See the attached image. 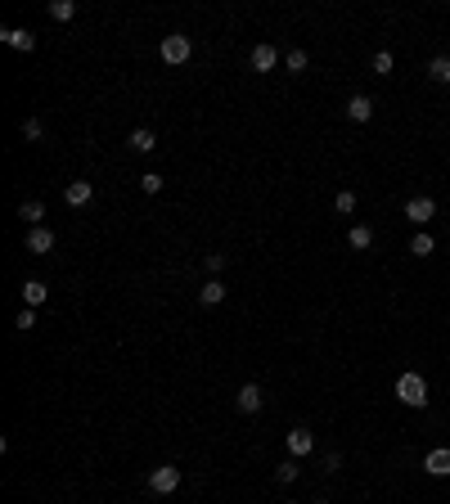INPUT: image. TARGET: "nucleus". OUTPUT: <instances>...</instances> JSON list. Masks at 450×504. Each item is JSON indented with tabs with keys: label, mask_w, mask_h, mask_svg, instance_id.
I'll return each mask as SVG.
<instances>
[{
	"label": "nucleus",
	"mask_w": 450,
	"mask_h": 504,
	"mask_svg": "<svg viewBox=\"0 0 450 504\" xmlns=\"http://www.w3.org/2000/svg\"><path fill=\"white\" fill-rule=\"evenodd\" d=\"M397 397L406 401L410 410H423L428 406V383H423V374H401L397 378Z\"/></svg>",
	"instance_id": "obj_1"
},
{
	"label": "nucleus",
	"mask_w": 450,
	"mask_h": 504,
	"mask_svg": "<svg viewBox=\"0 0 450 504\" xmlns=\"http://www.w3.org/2000/svg\"><path fill=\"white\" fill-rule=\"evenodd\" d=\"M158 50H162V59H167V64H185V59H189V54H194V41H189V36H185V32H172V36H162V45H158Z\"/></svg>",
	"instance_id": "obj_2"
},
{
	"label": "nucleus",
	"mask_w": 450,
	"mask_h": 504,
	"mask_svg": "<svg viewBox=\"0 0 450 504\" xmlns=\"http://www.w3.org/2000/svg\"><path fill=\"white\" fill-rule=\"evenodd\" d=\"M176 486H181V468H176V464H162V468L149 473V491L153 495H172Z\"/></svg>",
	"instance_id": "obj_3"
},
{
	"label": "nucleus",
	"mask_w": 450,
	"mask_h": 504,
	"mask_svg": "<svg viewBox=\"0 0 450 504\" xmlns=\"http://www.w3.org/2000/svg\"><path fill=\"white\" fill-rule=\"evenodd\" d=\"M432 216H437V203H432V198H423V194L406 203V221H414V226H428Z\"/></svg>",
	"instance_id": "obj_4"
},
{
	"label": "nucleus",
	"mask_w": 450,
	"mask_h": 504,
	"mask_svg": "<svg viewBox=\"0 0 450 504\" xmlns=\"http://www.w3.org/2000/svg\"><path fill=\"white\" fill-rule=\"evenodd\" d=\"M261 401H266V397H261V387L257 383H243V387H239V397H235V406H239V414H257Z\"/></svg>",
	"instance_id": "obj_5"
},
{
	"label": "nucleus",
	"mask_w": 450,
	"mask_h": 504,
	"mask_svg": "<svg viewBox=\"0 0 450 504\" xmlns=\"http://www.w3.org/2000/svg\"><path fill=\"white\" fill-rule=\"evenodd\" d=\"M311 451H315V432L311 428H293L289 432V455L302 460V455H311Z\"/></svg>",
	"instance_id": "obj_6"
},
{
	"label": "nucleus",
	"mask_w": 450,
	"mask_h": 504,
	"mask_svg": "<svg viewBox=\"0 0 450 504\" xmlns=\"http://www.w3.org/2000/svg\"><path fill=\"white\" fill-rule=\"evenodd\" d=\"M50 248H54V230H45V226L27 230V252H32V257H45Z\"/></svg>",
	"instance_id": "obj_7"
},
{
	"label": "nucleus",
	"mask_w": 450,
	"mask_h": 504,
	"mask_svg": "<svg viewBox=\"0 0 450 504\" xmlns=\"http://www.w3.org/2000/svg\"><path fill=\"white\" fill-rule=\"evenodd\" d=\"M0 41H5V45H14V50H27V54L36 50V36L27 32V27H5V32H0Z\"/></svg>",
	"instance_id": "obj_8"
},
{
	"label": "nucleus",
	"mask_w": 450,
	"mask_h": 504,
	"mask_svg": "<svg viewBox=\"0 0 450 504\" xmlns=\"http://www.w3.org/2000/svg\"><path fill=\"white\" fill-rule=\"evenodd\" d=\"M90 194H95V185H90V181H68L64 198H68V207H86V203H90Z\"/></svg>",
	"instance_id": "obj_9"
},
{
	"label": "nucleus",
	"mask_w": 450,
	"mask_h": 504,
	"mask_svg": "<svg viewBox=\"0 0 450 504\" xmlns=\"http://www.w3.org/2000/svg\"><path fill=\"white\" fill-rule=\"evenodd\" d=\"M347 118H352V122H369V118H374V99H369V95H352V99H347Z\"/></svg>",
	"instance_id": "obj_10"
},
{
	"label": "nucleus",
	"mask_w": 450,
	"mask_h": 504,
	"mask_svg": "<svg viewBox=\"0 0 450 504\" xmlns=\"http://www.w3.org/2000/svg\"><path fill=\"white\" fill-rule=\"evenodd\" d=\"M275 64H279L275 45H257V50H252V72H275Z\"/></svg>",
	"instance_id": "obj_11"
},
{
	"label": "nucleus",
	"mask_w": 450,
	"mask_h": 504,
	"mask_svg": "<svg viewBox=\"0 0 450 504\" xmlns=\"http://www.w3.org/2000/svg\"><path fill=\"white\" fill-rule=\"evenodd\" d=\"M18 293H23V306H41V302L50 297V289H45L41 279H27V284H23Z\"/></svg>",
	"instance_id": "obj_12"
},
{
	"label": "nucleus",
	"mask_w": 450,
	"mask_h": 504,
	"mask_svg": "<svg viewBox=\"0 0 450 504\" xmlns=\"http://www.w3.org/2000/svg\"><path fill=\"white\" fill-rule=\"evenodd\" d=\"M423 468H428L432 477H446L450 473V451H428L423 455Z\"/></svg>",
	"instance_id": "obj_13"
},
{
	"label": "nucleus",
	"mask_w": 450,
	"mask_h": 504,
	"mask_svg": "<svg viewBox=\"0 0 450 504\" xmlns=\"http://www.w3.org/2000/svg\"><path fill=\"white\" fill-rule=\"evenodd\" d=\"M127 144H131L135 153H153V149H158V140H153V131H149V127L131 131V140H127Z\"/></svg>",
	"instance_id": "obj_14"
},
{
	"label": "nucleus",
	"mask_w": 450,
	"mask_h": 504,
	"mask_svg": "<svg viewBox=\"0 0 450 504\" xmlns=\"http://www.w3.org/2000/svg\"><path fill=\"white\" fill-rule=\"evenodd\" d=\"M198 302H203V306H216V302H225V284H221V279H207L203 289H198Z\"/></svg>",
	"instance_id": "obj_15"
},
{
	"label": "nucleus",
	"mask_w": 450,
	"mask_h": 504,
	"mask_svg": "<svg viewBox=\"0 0 450 504\" xmlns=\"http://www.w3.org/2000/svg\"><path fill=\"white\" fill-rule=\"evenodd\" d=\"M18 216H23V221H27V226H41V221H45V203H41V198H32V203H23L18 207Z\"/></svg>",
	"instance_id": "obj_16"
},
{
	"label": "nucleus",
	"mask_w": 450,
	"mask_h": 504,
	"mask_svg": "<svg viewBox=\"0 0 450 504\" xmlns=\"http://www.w3.org/2000/svg\"><path fill=\"white\" fill-rule=\"evenodd\" d=\"M347 243H352L356 252H365V248L374 243V230H369V226H352V235H347Z\"/></svg>",
	"instance_id": "obj_17"
},
{
	"label": "nucleus",
	"mask_w": 450,
	"mask_h": 504,
	"mask_svg": "<svg viewBox=\"0 0 450 504\" xmlns=\"http://www.w3.org/2000/svg\"><path fill=\"white\" fill-rule=\"evenodd\" d=\"M428 77L446 86V81H450V54H437V59H432V64H428Z\"/></svg>",
	"instance_id": "obj_18"
},
{
	"label": "nucleus",
	"mask_w": 450,
	"mask_h": 504,
	"mask_svg": "<svg viewBox=\"0 0 450 504\" xmlns=\"http://www.w3.org/2000/svg\"><path fill=\"white\" fill-rule=\"evenodd\" d=\"M432 248H437V243H432L428 230H419V235L410 239V252H414V257H432Z\"/></svg>",
	"instance_id": "obj_19"
},
{
	"label": "nucleus",
	"mask_w": 450,
	"mask_h": 504,
	"mask_svg": "<svg viewBox=\"0 0 450 504\" xmlns=\"http://www.w3.org/2000/svg\"><path fill=\"white\" fill-rule=\"evenodd\" d=\"M72 14H77L72 0H50V18H54V23H68Z\"/></svg>",
	"instance_id": "obj_20"
},
{
	"label": "nucleus",
	"mask_w": 450,
	"mask_h": 504,
	"mask_svg": "<svg viewBox=\"0 0 450 504\" xmlns=\"http://www.w3.org/2000/svg\"><path fill=\"white\" fill-rule=\"evenodd\" d=\"M306 64H311L306 50H289V54H284V68H289V72H306Z\"/></svg>",
	"instance_id": "obj_21"
},
{
	"label": "nucleus",
	"mask_w": 450,
	"mask_h": 504,
	"mask_svg": "<svg viewBox=\"0 0 450 504\" xmlns=\"http://www.w3.org/2000/svg\"><path fill=\"white\" fill-rule=\"evenodd\" d=\"M297 473H302V464H297V460H284V464L275 468V477H279V482H297Z\"/></svg>",
	"instance_id": "obj_22"
},
{
	"label": "nucleus",
	"mask_w": 450,
	"mask_h": 504,
	"mask_svg": "<svg viewBox=\"0 0 450 504\" xmlns=\"http://www.w3.org/2000/svg\"><path fill=\"white\" fill-rule=\"evenodd\" d=\"M369 68H374L378 77H387V72H392V68H397V64H392V54H387V50H378L374 59H369Z\"/></svg>",
	"instance_id": "obj_23"
},
{
	"label": "nucleus",
	"mask_w": 450,
	"mask_h": 504,
	"mask_svg": "<svg viewBox=\"0 0 450 504\" xmlns=\"http://www.w3.org/2000/svg\"><path fill=\"white\" fill-rule=\"evenodd\" d=\"M14 329H18V333L36 329V311H32V306H23V311H18V320H14Z\"/></svg>",
	"instance_id": "obj_24"
},
{
	"label": "nucleus",
	"mask_w": 450,
	"mask_h": 504,
	"mask_svg": "<svg viewBox=\"0 0 450 504\" xmlns=\"http://www.w3.org/2000/svg\"><path fill=\"white\" fill-rule=\"evenodd\" d=\"M18 131H23V140H41V135H45V127H41V118H27V122H23V127H18Z\"/></svg>",
	"instance_id": "obj_25"
},
{
	"label": "nucleus",
	"mask_w": 450,
	"mask_h": 504,
	"mask_svg": "<svg viewBox=\"0 0 450 504\" xmlns=\"http://www.w3.org/2000/svg\"><path fill=\"white\" fill-rule=\"evenodd\" d=\"M140 189H144V194H158L162 189V176L158 172H144V176H140Z\"/></svg>",
	"instance_id": "obj_26"
},
{
	"label": "nucleus",
	"mask_w": 450,
	"mask_h": 504,
	"mask_svg": "<svg viewBox=\"0 0 450 504\" xmlns=\"http://www.w3.org/2000/svg\"><path fill=\"white\" fill-rule=\"evenodd\" d=\"M333 207H338V212H356V194H352V189H343L338 198H333Z\"/></svg>",
	"instance_id": "obj_27"
},
{
	"label": "nucleus",
	"mask_w": 450,
	"mask_h": 504,
	"mask_svg": "<svg viewBox=\"0 0 450 504\" xmlns=\"http://www.w3.org/2000/svg\"><path fill=\"white\" fill-rule=\"evenodd\" d=\"M221 266H225V252H207V275H221Z\"/></svg>",
	"instance_id": "obj_28"
},
{
	"label": "nucleus",
	"mask_w": 450,
	"mask_h": 504,
	"mask_svg": "<svg viewBox=\"0 0 450 504\" xmlns=\"http://www.w3.org/2000/svg\"><path fill=\"white\" fill-rule=\"evenodd\" d=\"M343 468V455H324V473H338Z\"/></svg>",
	"instance_id": "obj_29"
},
{
	"label": "nucleus",
	"mask_w": 450,
	"mask_h": 504,
	"mask_svg": "<svg viewBox=\"0 0 450 504\" xmlns=\"http://www.w3.org/2000/svg\"><path fill=\"white\" fill-rule=\"evenodd\" d=\"M315 504H329V500H315Z\"/></svg>",
	"instance_id": "obj_30"
},
{
	"label": "nucleus",
	"mask_w": 450,
	"mask_h": 504,
	"mask_svg": "<svg viewBox=\"0 0 450 504\" xmlns=\"http://www.w3.org/2000/svg\"><path fill=\"white\" fill-rule=\"evenodd\" d=\"M284 504H289V500H284Z\"/></svg>",
	"instance_id": "obj_31"
}]
</instances>
